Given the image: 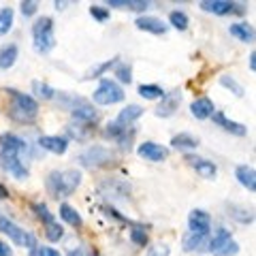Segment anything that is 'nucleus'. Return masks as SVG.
Returning <instances> with one entry per match:
<instances>
[{"label": "nucleus", "instance_id": "nucleus-31", "mask_svg": "<svg viewBox=\"0 0 256 256\" xmlns=\"http://www.w3.org/2000/svg\"><path fill=\"white\" fill-rule=\"evenodd\" d=\"M228 216L237 222L242 224H252L254 222V214L248 210V207H242V205H228Z\"/></svg>", "mask_w": 256, "mask_h": 256}, {"label": "nucleus", "instance_id": "nucleus-3", "mask_svg": "<svg viewBox=\"0 0 256 256\" xmlns=\"http://www.w3.org/2000/svg\"><path fill=\"white\" fill-rule=\"evenodd\" d=\"M60 102L66 105L70 109V116H73L75 122H82V124H96L98 120V111L94 109V105L90 100L82 98V96H75V94H60Z\"/></svg>", "mask_w": 256, "mask_h": 256}, {"label": "nucleus", "instance_id": "nucleus-19", "mask_svg": "<svg viewBox=\"0 0 256 256\" xmlns=\"http://www.w3.org/2000/svg\"><path fill=\"white\" fill-rule=\"evenodd\" d=\"M0 150H9V152H18V154H24L28 150L26 141H24L20 134L15 132H4L0 134Z\"/></svg>", "mask_w": 256, "mask_h": 256}, {"label": "nucleus", "instance_id": "nucleus-10", "mask_svg": "<svg viewBox=\"0 0 256 256\" xmlns=\"http://www.w3.org/2000/svg\"><path fill=\"white\" fill-rule=\"evenodd\" d=\"M203 11L214 13V15H244L246 6L239 2H230V0H201Z\"/></svg>", "mask_w": 256, "mask_h": 256}, {"label": "nucleus", "instance_id": "nucleus-1", "mask_svg": "<svg viewBox=\"0 0 256 256\" xmlns=\"http://www.w3.org/2000/svg\"><path fill=\"white\" fill-rule=\"evenodd\" d=\"M82 184V171L77 169H64V171H52L45 180V188L54 198H66L79 188Z\"/></svg>", "mask_w": 256, "mask_h": 256}, {"label": "nucleus", "instance_id": "nucleus-11", "mask_svg": "<svg viewBox=\"0 0 256 256\" xmlns=\"http://www.w3.org/2000/svg\"><path fill=\"white\" fill-rule=\"evenodd\" d=\"M188 226H190V233L210 235V228H212L210 214L203 212V210H192L188 216Z\"/></svg>", "mask_w": 256, "mask_h": 256}, {"label": "nucleus", "instance_id": "nucleus-26", "mask_svg": "<svg viewBox=\"0 0 256 256\" xmlns=\"http://www.w3.org/2000/svg\"><path fill=\"white\" fill-rule=\"evenodd\" d=\"M141 116H143V107L141 105H128V107H124L122 111H120L116 122L122 124V126H132L134 120H139Z\"/></svg>", "mask_w": 256, "mask_h": 256}, {"label": "nucleus", "instance_id": "nucleus-6", "mask_svg": "<svg viewBox=\"0 0 256 256\" xmlns=\"http://www.w3.org/2000/svg\"><path fill=\"white\" fill-rule=\"evenodd\" d=\"M0 233H4L6 237L11 239V242L15 244V246H20V248H26V250H34L36 248V237L30 233V230H26V228H22L20 224H15L13 220H9V218H0Z\"/></svg>", "mask_w": 256, "mask_h": 256}, {"label": "nucleus", "instance_id": "nucleus-35", "mask_svg": "<svg viewBox=\"0 0 256 256\" xmlns=\"http://www.w3.org/2000/svg\"><path fill=\"white\" fill-rule=\"evenodd\" d=\"M220 84H222L224 88H226V90L233 92V94L237 96V98H242L244 92H246V90H244V86L239 84L235 77H230V75H222V77H220Z\"/></svg>", "mask_w": 256, "mask_h": 256}, {"label": "nucleus", "instance_id": "nucleus-30", "mask_svg": "<svg viewBox=\"0 0 256 256\" xmlns=\"http://www.w3.org/2000/svg\"><path fill=\"white\" fill-rule=\"evenodd\" d=\"M60 218H62L64 222H68L70 226H75V228H79V226L84 224L82 216H79L75 207H70L68 203H62V205H60Z\"/></svg>", "mask_w": 256, "mask_h": 256}, {"label": "nucleus", "instance_id": "nucleus-13", "mask_svg": "<svg viewBox=\"0 0 256 256\" xmlns=\"http://www.w3.org/2000/svg\"><path fill=\"white\" fill-rule=\"evenodd\" d=\"M180 102H182V94H180L178 90H173V92H169V94L164 92L162 100H160V105L156 107L154 114H156L158 118H171L175 111H178Z\"/></svg>", "mask_w": 256, "mask_h": 256}, {"label": "nucleus", "instance_id": "nucleus-37", "mask_svg": "<svg viewBox=\"0 0 256 256\" xmlns=\"http://www.w3.org/2000/svg\"><path fill=\"white\" fill-rule=\"evenodd\" d=\"M45 237L50 239V242H60V239L64 237V228H62V224L60 222H50V224H45Z\"/></svg>", "mask_w": 256, "mask_h": 256}, {"label": "nucleus", "instance_id": "nucleus-44", "mask_svg": "<svg viewBox=\"0 0 256 256\" xmlns=\"http://www.w3.org/2000/svg\"><path fill=\"white\" fill-rule=\"evenodd\" d=\"M30 256H60V252L54 250V248L43 246V248H34V250L30 252Z\"/></svg>", "mask_w": 256, "mask_h": 256}, {"label": "nucleus", "instance_id": "nucleus-45", "mask_svg": "<svg viewBox=\"0 0 256 256\" xmlns=\"http://www.w3.org/2000/svg\"><path fill=\"white\" fill-rule=\"evenodd\" d=\"M0 256H13V250L9 248V244L0 242Z\"/></svg>", "mask_w": 256, "mask_h": 256}, {"label": "nucleus", "instance_id": "nucleus-2", "mask_svg": "<svg viewBox=\"0 0 256 256\" xmlns=\"http://www.w3.org/2000/svg\"><path fill=\"white\" fill-rule=\"evenodd\" d=\"M11 94V107H9V116L11 120L20 124H30L34 122L36 116H38V102L36 98H32L30 94H24L18 90H9Z\"/></svg>", "mask_w": 256, "mask_h": 256}, {"label": "nucleus", "instance_id": "nucleus-20", "mask_svg": "<svg viewBox=\"0 0 256 256\" xmlns=\"http://www.w3.org/2000/svg\"><path fill=\"white\" fill-rule=\"evenodd\" d=\"M235 178L239 180V184H242L246 190H250V192L256 190V171H254V166H250V164H239L237 171H235Z\"/></svg>", "mask_w": 256, "mask_h": 256}, {"label": "nucleus", "instance_id": "nucleus-34", "mask_svg": "<svg viewBox=\"0 0 256 256\" xmlns=\"http://www.w3.org/2000/svg\"><path fill=\"white\" fill-rule=\"evenodd\" d=\"M32 92H34L38 98H43V100H52L54 96L58 94L50 84H43V82H32Z\"/></svg>", "mask_w": 256, "mask_h": 256}, {"label": "nucleus", "instance_id": "nucleus-38", "mask_svg": "<svg viewBox=\"0 0 256 256\" xmlns=\"http://www.w3.org/2000/svg\"><path fill=\"white\" fill-rule=\"evenodd\" d=\"M114 70H116V77H118L122 84H130V82H132V68H130V64L118 62L116 66H114Z\"/></svg>", "mask_w": 256, "mask_h": 256}, {"label": "nucleus", "instance_id": "nucleus-49", "mask_svg": "<svg viewBox=\"0 0 256 256\" xmlns=\"http://www.w3.org/2000/svg\"><path fill=\"white\" fill-rule=\"evenodd\" d=\"M62 6H66V2H60V0H58V2H56V9H58V11H60V9H62Z\"/></svg>", "mask_w": 256, "mask_h": 256}, {"label": "nucleus", "instance_id": "nucleus-4", "mask_svg": "<svg viewBox=\"0 0 256 256\" xmlns=\"http://www.w3.org/2000/svg\"><path fill=\"white\" fill-rule=\"evenodd\" d=\"M32 43L38 54H50L56 47V34H54V20L52 18H38L32 24Z\"/></svg>", "mask_w": 256, "mask_h": 256}, {"label": "nucleus", "instance_id": "nucleus-15", "mask_svg": "<svg viewBox=\"0 0 256 256\" xmlns=\"http://www.w3.org/2000/svg\"><path fill=\"white\" fill-rule=\"evenodd\" d=\"M38 146L43 150L52 152V154H66L68 150V139L66 137H58V134H43V137H38Z\"/></svg>", "mask_w": 256, "mask_h": 256}, {"label": "nucleus", "instance_id": "nucleus-28", "mask_svg": "<svg viewBox=\"0 0 256 256\" xmlns=\"http://www.w3.org/2000/svg\"><path fill=\"white\" fill-rule=\"evenodd\" d=\"M66 132H68L73 139H77V141H86V139H90V137H92L94 128H92V124L73 122V124H68V126H66Z\"/></svg>", "mask_w": 256, "mask_h": 256}, {"label": "nucleus", "instance_id": "nucleus-17", "mask_svg": "<svg viewBox=\"0 0 256 256\" xmlns=\"http://www.w3.org/2000/svg\"><path fill=\"white\" fill-rule=\"evenodd\" d=\"M212 120H214V124H218L220 128H224V130L230 132V134H237V137H244V134L248 132L244 124H239V122H233V120H228L226 116L222 114V111H214Z\"/></svg>", "mask_w": 256, "mask_h": 256}, {"label": "nucleus", "instance_id": "nucleus-33", "mask_svg": "<svg viewBox=\"0 0 256 256\" xmlns=\"http://www.w3.org/2000/svg\"><path fill=\"white\" fill-rule=\"evenodd\" d=\"M139 94L143 96V98H148V100H154V98H162L164 90L160 86H156V84H143V86H139Z\"/></svg>", "mask_w": 256, "mask_h": 256}, {"label": "nucleus", "instance_id": "nucleus-25", "mask_svg": "<svg viewBox=\"0 0 256 256\" xmlns=\"http://www.w3.org/2000/svg\"><path fill=\"white\" fill-rule=\"evenodd\" d=\"M18 56H20V50L15 43H9V45H2L0 47V68L6 70L11 68L15 62H18Z\"/></svg>", "mask_w": 256, "mask_h": 256}, {"label": "nucleus", "instance_id": "nucleus-22", "mask_svg": "<svg viewBox=\"0 0 256 256\" xmlns=\"http://www.w3.org/2000/svg\"><path fill=\"white\" fill-rule=\"evenodd\" d=\"M100 194L107 196V198H126L128 194V186L118 180H109L107 184L100 186Z\"/></svg>", "mask_w": 256, "mask_h": 256}, {"label": "nucleus", "instance_id": "nucleus-27", "mask_svg": "<svg viewBox=\"0 0 256 256\" xmlns=\"http://www.w3.org/2000/svg\"><path fill=\"white\" fill-rule=\"evenodd\" d=\"M171 146L175 150H196L198 148V139L194 137V134H190V132H180V134H175V137L171 139Z\"/></svg>", "mask_w": 256, "mask_h": 256}, {"label": "nucleus", "instance_id": "nucleus-14", "mask_svg": "<svg viewBox=\"0 0 256 256\" xmlns=\"http://www.w3.org/2000/svg\"><path fill=\"white\" fill-rule=\"evenodd\" d=\"M186 162L194 169L203 180H216L218 175V166H216L212 160H205V158H196V156H186Z\"/></svg>", "mask_w": 256, "mask_h": 256}, {"label": "nucleus", "instance_id": "nucleus-9", "mask_svg": "<svg viewBox=\"0 0 256 256\" xmlns=\"http://www.w3.org/2000/svg\"><path fill=\"white\" fill-rule=\"evenodd\" d=\"M0 169H2L4 173L13 175L15 180H28V175H30L22 154H18V152H9V150H0Z\"/></svg>", "mask_w": 256, "mask_h": 256}, {"label": "nucleus", "instance_id": "nucleus-18", "mask_svg": "<svg viewBox=\"0 0 256 256\" xmlns=\"http://www.w3.org/2000/svg\"><path fill=\"white\" fill-rule=\"evenodd\" d=\"M214 111H216V107H214L212 98H207V96H201V98L192 100V105H190V114L194 116L196 120H207V118H212Z\"/></svg>", "mask_w": 256, "mask_h": 256}, {"label": "nucleus", "instance_id": "nucleus-39", "mask_svg": "<svg viewBox=\"0 0 256 256\" xmlns=\"http://www.w3.org/2000/svg\"><path fill=\"white\" fill-rule=\"evenodd\" d=\"M130 242L141 246V248H146L148 242H150V239H148V230L143 228V226H132V230H130Z\"/></svg>", "mask_w": 256, "mask_h": 256}, {"label": "nucleus", "instance_id": "nucleus-42", "mask_svg": "<svg viewBox=\"0 0 256 256\" xmlns=\"http://www.w3.org/2000/svg\"><path fill=\"white\" fill-rule=\"evenodd\" d=\"M171 254V248L166 246V244H156V246H152L148 248V254L146 256H169Z\"/></svg>", "mask_w": 256, "mask_h": 256}, {"label": "nucleus", "instance_id": "nucleus-47", "mask_svg": "<svg viewBox=\"0 0 256 256\" xmlns=\"http://www.w3.org/2000/svg\"><path fill=\"white\" fill-rule=\"evenodd\" d=\"M0 198H9V190H6L2 184H0Z\"/></svg>", "mask_w": 256, "mask_h": 256}, {"label": "nucleus", "instance_id": "nucleus-32", "mask_svg": "<svg viewBox=\"0 0 256 256\" xmlns=\"http://www.w3.org/2000/svg\"><path fill=\"white\" fill-rule=\"evenodd\" d=\"M11 28H13V9L11 6H2L0 9V36L9 34Z\"/></svg>", "mask_w": 256, "mask_h": 256}, {"label": "nucleus", "instance_id": "nucleus-5", "mask_svg": "<svg viewBox=\"0 0 256 256\" xmlns=\"http://www.w3.org/2000/svg\"><path fill=\"white\" fill-rule=\"evenodd\" d=\"M114 160H116V152L102 146H92L77 156V162L86 166V169H102V166L114 164Z\"/></svg>", "mask_w": 256, "mask_h": 256}, {"label": "nucleus", "instance_id": "nucleus-43", "mask_svg": "<svg viewBox=\"0 0 256 256\" xmlns=\"http://www.w3.org/2000/svg\"><path fill=\"white\" fill-rule=\"evenodd\" d=\"M20 6H22V15H24V18H32V15L36 13V9H38V2H36V0H24Z\"/></svg>", "mask_w": 256, "mask_h": 256}, {"label": "nucleus", "instance_id": "nucleus-40", "mask_svg": "<svg viewBox=\"0 0 256 256\" xmlns=\"http://www.w3.org/2000/svg\"><path fill=\"white\" fill-rule=\"evenodd\" d=\"M32 210H34L36 218L41 220L43 224H50V222H54V220H56V218H54V214H50V210H47V205H43V203H34V205H32Z\"/></svg>", "mask_w": 256, "mask_h": 256}, {"label": "nucleus", "instance_id": "nucleus-50", "mask_svg": "<svg viewBox=\"0 0 256 256\" xmlns=\"http://www.w3.org/2000/svg\"><path fill=\"white\" fill-rule=\"evenodd\" d=\"M92 256H100V254L98 252H92Z\"/></svg>", "mask_w": 256, "mask_h": 256}, {"label": "nucleus", "instance_id": "nucleus-7", "mask_svg": "<svg viewBox=\"0 0 256 256\" xmlns=\"http://www.w3.org/2000/svg\"><path fill=\"white\" fill-rule=\"evenodd\" d=\"M207 252L214 256H235L239 252V244L233 239L230 230L218 228L214 233V237L207 242Z\"/></svg>", "mask_w": 256, "mask_h": 256}, {"label": "nucleus", "instance_id": "nucleus-21", "mask_svg": "<svg viewBox=\"0 0 256 256\" xmlns=\"http://www.w3.org/2000/svg\"><path fill=\"white\" fill-rule=\"evenodd\" d=\"M207 242H210V235H198V233H188L182 237V246L186 252H198L207 248Z\"/></svg>", "mask_w": 256, "mask_h": 256}, {"label": "nucleus", "instance_id": "nucleus-41", "mask_svg": "<svg viewBox=\"0 0 256 256\" xmlns=\"http://www.w3.org/2000/svg\"><path fill=\"white\" fill-rule=\"evenodd\" d=\"M90 15L94 20H98V22H107L109 20V9H105L102 4H92L90 6Z\"/></svg>", "mask_w": 256, "mask_h": 256}, {"label": "nucleus", "instance_id": "nucleus-29", "mask_svg": "<svg viewBox=\"0 0 256 256\" xmlns=\"http://www.w3.org/2000/svg\"><path fill=\"white\" fill-rule=\"evenodd\" d=\"M118 60H120V58L116 56V58H111V60H107V62H100V64H96V66H92V68L88 70V73H86L82 79H84V82H88V79H98V77H102V75H105L109 68H114V66H116V64H118Z\"/></svg>", "mask_w": 256, "mask_h": 256}, {"label": "nucleus", "instance_id": "nucleus-36", "mask_svg": "<svg viewBox=\"0 0 256 256\" xmlns=\"http://www.w3.org/2000/svg\"><path fill=\"white\" fill-rule=\"evenodd\" d=\"M169 24H171L175 30H186L188 24H190V20H188L186 13L178 9V11H171V13H169Z\"/></svg>", "mask_w": 256, "mask_h": 256}, {"label": "nucleus", "instance_id": "nucleus-23", "mask_svg": "<svg viewBox=\"0 0 256 256\" xmlns=\"http://www.w3.org/2000/svg\"><path fill=\"white\" fill-rule=\"evenodd\" d=\"M228 32H230V36L239 38L242 43H252V41H254V28L250 26V24H246V22L230 24V26H228Z\"/></svg>", "mask_w": 256, "mask_h": 256}, {"label": "nucleus", "instance_id": "nucleus-16", "mask_svg": "<svg viewBox=\"0 0 256 256\" xmlns=\"http://www.w3.org/2000/svg\"><path fill=\"white\" fill-rule=\"evenodd\" d=\"M134 26L139 30L152 32V34H164V32L169 30V26L160 18H154V15H141V18H137V22H134Z\"/></svg>", "mask_w": 256, "mask_h": 256}, {"label": "nucleus", "instance_id": "nucleus-46", "mask_svg": "<svg viewBox=\"0 0 256 256\" xmlns=\"http://www.w3.org/2000/svg\"><path fill=\"white\" fill-rule=\"evenodd\" d=\"M250 70H252V73L256 70V52L250 54Z\"/></svg>", "mask_w": 256, "mask_h": 256}, {"label": "nucleus", "instance_id": "nucleus-12", "mask_svg": "<svg viewBox=\"0 0 256 256\" xmlns=\"http://www.w3.org/2000/svg\"><path fill=\"white\" fill-rule=\"evenodd\" d=\"M137 154L141 158H146L150 160V162H162V160L169 156V150L162 148L160 143H154V141H146V143H141L139 150H137Z\"/></svg>", "mask_w": 256, "mask_h": 256}, {"label": "nucleus", "instance_id": "nucleus-24", "mask_svg": "<svg viewBox=\"0 0 256 256\" xmlns=\"http://www.w3.org/2000/svg\"><path fill=\"white\" fill-rule=\"evenodd\" d=\"M109 9H122V11H146L150 9L148 0H109Z\"/></svg>", "mask_w": 256, "mask_h": 256}, {"label": "nucleus", "instance_id": "nucleus-48", "mask_svg": "<svg viewBox=\"0 0 256 256\" xmlns=\"http://www.w3.org/2000/svg\"><path fill=\"white\" fill-rule=\"evenodd\" d=\"M66 256H86V254H84V252H82V250H79V248H77V250H70Z\"/></svg>", "mask_w": 256, "mask_h": 256}, {"label": "nucleus", "instance_id": "nucleus-8", "mask_svg": "<svg viewBox=\"0 0 256 256\" xmlns=\"http://www.w3.org/2000/svg\"><path fill=\"white\" fill-rule=\"evenodd\" d=\"M124 90L122 86H120L118 82H114V79H102V82L98 84V88L94 90L92 94V100L96 102V105H116V102H122L124 100Z\"/></svg>", "mask_w": 256, "mask_h": 256}]
</instances>
